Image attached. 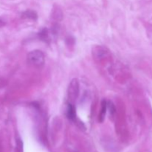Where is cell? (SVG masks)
<instances>
[{
  "mask_svg": "<svg viewBox=\"0 0 152 152\" xmlns=\"http://www.w3.org/2000/svg\"><path fill=\"white\" fill-rule=\"evenodd\" d=\"M28 61L35 68H41L45 64V55L41 50H35L30 52L28 55Z\"/></svg>",
  "mask_w": 152,
  "mask_h": 152,
  "instance_id": "cell-1",
  "label": "cell"
},
{
  "mask_svg": "<svg viewBox=\"0 0 152 152\" xmlns=\"http://www.w3.org/2000/svg\"><path fill=\"white\" fill-rule=\"evenodd\" d=\"M80 93V84L77 79H73L68 89V99L71 102H74L78 97Z\"/></svg>",
  "mask_w": 152,
  "mask_h": 152,
  "instance_id": "cell-2",
  "label": "cell"
},
{
  "mask_svg": "<svg viewBox=\"0 0 152 152\" xmlns=\"http://www.w3.org/2000/svg\"><path fill=\"white\" fill-rule=\"evenodd\" d=\"M67 117L69 120H76V109H75V107L74 106L72 103H68V107H67Z\"/></svg>",
  "mask_w": 152,
  "mask_h": 152,
  "instance_id": "cell-3",
  "label": "cell"
},
{
  "mask_svg": "<svg viewBox=\"0 0 152 152\" xmlns=\"http://www.w3.org/2000/svg\"><path fill=\"white\" fill-rule=\"evenodd\" d=\"M107 111V102L105 100L102 101V107H101V112L99 116V120L100 122H103L105 119V114H106Z\"/></svg>",
  "mask_w": 152,
  "mask_h": 152,
  "instance_id": "cell-4",
  "label": "cell"
},
{
  "mask_svg": "<svg viewBox=\"0 0 152 152\" xmlns=\"http://www.w3.org/2000/svg\"><path fill=\"white\" fill-rule=\"evenodd\" d=\"M107 107L108 108V110H109V112H110V114H111V115H114V113H115V108H114V105H113L112 102H109L108 103H107Z\"/></svg>",
  "mask_w": 152,
  "mask_h": 152,
  "instance_id": "cell-5",
  "label": "cell"
},
{
  "mask_svg": "<svg viewBox=\"0 0 152 152\" xmlns=\"http://www.w3.org/2000/svg\"><path fill=\"white\" fill-rule=\"evenodd\" d=\"M25 16H28V18H32V19H34L36 17V13L34 12L31 11V10H28V11L25 12Z\"/></svg>",
  "mask_w": 152,
  "mask_h": 152,
  "instance_id": "cell-6",
  "label": "cell"
},
{
  "mask_svg": "<svg viewBox=\"0 0 152 152\" xmlns=\"http://www.w3.org/2000/svg\"><path fill=\"white\" fill-rule=\"evenodd\" d=\"M4 25V22H3L2 20H1V19H0V27H1V26H3V25Z\"/></svg>",
  "mask_w": 152,
  "mask_h": 152,
  "instance_id": "cell-7",
  "label": "cell"
}]
</instances>
